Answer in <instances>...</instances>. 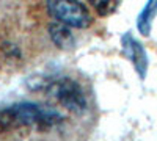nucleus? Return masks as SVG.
Returning <instances> with one entry per match:
<instances>
[{
  "label": "nucleus",
  "instance_id": "obj_1",
  "mask_svg": "<svg viewBox=\"0 0 157 141\" xmlns=\"http://www.w3.org/2000/svg\"><path fill=\"white\" fill-rule=\"evenodd\" d=\"M63 122L58 110L36 102H17L0 110V129L16 125H35L38 129H50Z\"/></svg>",
  "mask_w": 157,
  "mask_h": 141
},
{
  "label": "nucleus",
  "instance_id": "obj_2",
  "mask_svg": "<svg viewBox=\"0 0 157 141\" xmlns=\"http://www.w3.org/2000/svg\"><path fill=\"white\" fill-rule=\"evenodd\" d=\"M46 91L50 97H54L60 105L66 110L82 114L86 110V97L82 91V86L71 79H58L50 82L46 86Z\"/></svg>",
  "mask_w": 157,
  "mask_h": 141
},
{
  "label": "nucleus",
  "instance_id": "obj_3",
  "mask_svg": "<svg viewBox=\"0 0 157 141\" xmlns=\"http://www.w3.org/2000/svg\"><path fill=\"white\" fill-rule=\"evenodd\" d=\"M46 5L57 22L66 24L72 28H86L91 24L86 6L78 0H46Z\"/></svg>",
  "mask_w": 157,
  "mask_h": 141
},
{
  "label": "nucleus",
  "instance_id": "obj_4",
  "mask_svg": "<svg viewBox=\"0 0 157 141\" xmlns=\"http://www.w3.org/2000/svg\"><path fill=\"white\" fill-rule=\"evenodd\" d=\"M121 47H123V54L132 61L134 69L137 71L138 77L141 80H145L146 72H148V63H149L145 47H143L141 43H138L132 36V33H129V32L121 36Z\"/></svg>",
  "mask_w": 157,
  "mask_h": 141
},
{
  "label": "nucleus",
  "instance_id": "obj_5",
  "mask_svg": "<svg viewBox=\"0 0 157 141\" xmlns=\"http://www.w3.org/2000/svg\"><path fill=\"white\" fill-rule=\"evenodd\" d=\"M49 35L52 38V41H54V44L63 50H69L75 46L74 35L69 28V25L66 24H61V22L52 24L49 27Z\"/></svg>",
  "mask_w": 157,
  "mask_h": 141
},
{
  "label": "nucleus",
  "instance_id": "obj_6",
  "mask_svg": "<svg viewBox=\"0 0 157 141\" xmlns=\"http://www.w3.org/2000/svg\"><path fill=\"white\" fill-rule=\"evenodd\" d=\"M155 14H157V0H148L137 17V28H138L140 35H143V36L151 35V28H152V22L155 19Z\"/></svg>",
  "mask_w": 157,
  "mask_h": 141
},
{
  "label": "nucleus",
  "instance_id": "obj_7",
  "mask_svg": "<svg viewBox=\"0 0 157 141\" xmlns=\"http://www.w3.org/2000/svg\"><path fill=\"white\" fill-rule=\"evenodd\" d=\"M101 16H109L116 9L118 6V0H88Z\"/></svg>",
  "mask_w": 157,
  "mask_h": 141
}]
</instances>
